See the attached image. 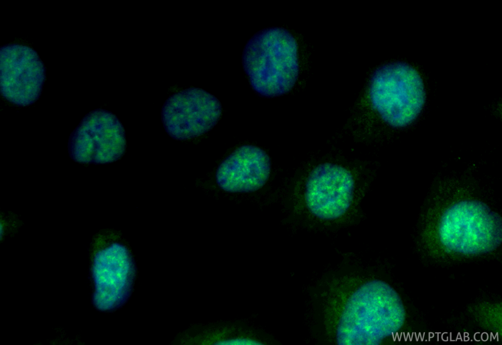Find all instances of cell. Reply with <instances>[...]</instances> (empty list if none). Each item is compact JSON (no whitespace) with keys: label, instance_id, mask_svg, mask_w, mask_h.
Here are the masks:
<instances>
[{"label":"cell","instance_id":"obj_1","mask_svg":"<svg viewBox=\"0 0 502 345\" xmlns=\"http://www.w3.org/2000/svg\"><path fill=\"white\" fill-rule=\"evenodd\" d=\"M396 291L372 277L345 276L329 283L324 307L325 335L337 345H387L409 329Z\"/></svg>","mask_w":502,"mask_h":345},{"label":"cell","instance_id":"obj_2","mask_svg":"<svg viewBox=\"0 0 502 345\" xmlns=\"http://www.w3.org/2000/svg\"><path fill=\"white\" fill-rule=\"evenodd\" d=\"M500 216L485 203L474 199L452 203L441 214L427 236L434 252L451 258L489 253L502 242Z\"/></svg>","mask_w":502,"mask_h":345},{"label":"cell","instance_id":"obj_3","mask_svg":"<svg viewBox=\"0 0 502 345\" xmlns=\"http://www.w3.org/2000/svg\"><path fill=\"white\" fill-rule=\"evenodd\" d=\"M242 63L257 94L268 98L284 95L293 88L299 74L297 41L284 27L262 29L247 42Z\"/></svg>","mask_w":502,"mask_h":345},{"label":"cell","instance_id":"obj_4","mask_svg":"<svg viewBox=\"0 0 502 345\" xmlns=\"http://www.w3.org/2000/svg\"><path fill=\"white\" fill-rule=\"evenodd\" d=\"M368 95L372 108L394 127L406 126L414 122L426 100L420 73L402 62L390 63L377 69L372 76Z\"/></svg>","mask_w":502,"mask_h":345},{"label":"cell","instance_id":"obj_5","mask_svg":"<svg viewBox=\"0 0 502 345\" xmlns=\"http://www.w3.org/2000/svg\"><path fill=\"white\" fill-rule=\"evenodd\" d=\"M91 274L94 290L93 301L102 312H113L129 299L137 270L130 249L119 234L100 235L92 255Z\"/></svg>","mask_w":502,"mask_h":345},{"label":"cell","instance_id":"obj_6","mask_svg":"<svg viewBox=\"0 0 502 345\" xmlns=\"http://www.w3.org/2000/svg\"><path fill=\"white\" fill-rule=\"evenodd\" d=\"M126 148L123 124L113 113L103 109L87 114L68 142L71 158L82 164L112 163L125 154Z\"/></svg>","mask_w":502,"mask_h":345},{"label":"cell","instance_id":"obj_7","mask_svg":"<svg viewBox=\"0 0 502 345\" xmlns=\"http://www.w3.org/2000/svg\"><path fill=\"white\" fill-rule=\"evenodd\" d=\"M218 99L205 90L189 88L169 97L161 110L167 134L177 141L188 140L211 130L222 115Z\"/></svg>","mask_w":502,"mask_h":345},{"label":"cell","instance_id":"obj_8","mask_svg":"<svg viewBox=\"0 0 502 345\" xmlns=\"http://www.w3.org/2000/svg\"><path fill=\"white\" fill-rule=\"evenodd\" d=\"M0 92L20 107L33 104L40 97L46 68L37 52L23 45L8 44L0 49Z\"/></svg>","mask_w":502,"mask_h":345},{"label":"cell","instance_id":"obj_9","mask_svg":"<svg viewBox=\"0 0 502 345\" xmlns=\"http://www.w3.org/2000/svg\"><path fill=\"white\" fill-rule=\"evenodd\" d=\"M271 170L269 156L253 145L238 147L219 165L216 179L219 186L230 193H249L262 188Z\"/></svg>","mask_w":502,"mask_h":345},{"label":"cell","instance_id":"obj_10","mask_svg":"<svg viewBox=\"0 0 502 345\" xmlns=\"http://www.w3.org/2000/svg\"><path fill=\"white\" fill-rule=\"evenodd\" d=\"M353 186V177L347 169L333 164H322L308 177L305 201L309 209L316 214L335 217L346 210Z\"/></svg>","mask_w":502,"mask_h":345},{"label":"cell","instance_id":"obj_11","mask_svg":"<svg viewBox=\"0 0 502 345\" xmlns=\"http://www.w3.org/2000/svg\"><path fill=\"white\" fill-rule=\"evenodd\" d=\"M469 311L474 315L482 330L498 336L502 332V302L490 303L484 301L470 307Z\"/></svg>","mask_w":502,"mask_h":345},{"label":"cell","instance_id":"obj_12","mask_svg":"<svg viewBox=\"0 0 502 345\" xmlns=\"http://www.w3.org/2000/svg\"><path fill=\"white\" fill-rule=\"evenodd\" d=\"M231 328L208 330L192 336L186 333L180 340V345H216L218 342L233 334Z\"/></svg>","mask_w":502,"mask_h":345},{"label":"cell","instance_id":"obj_13","mask_svg":"<svg viewBox=\"0 0 502 345\" xmlns=\"http://www.w3.org/2000/svg\"><path fill=\"white\" fill-rule=\"evenodd\" d=\"M264 343L258 339L246 334H234L218 342V345H258Z\"/></svg>","mask_w":502,"mask_h":345}]
</instances>
